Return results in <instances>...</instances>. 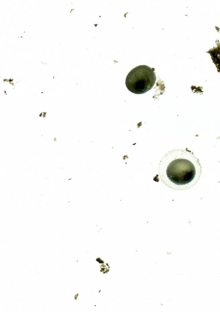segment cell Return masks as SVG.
<instances>
[{
    "instance_id": "1",
    "label": "cell",
    "mask_w": 220,
    "mask_h": 312,
    "mask_svg": "<svg viewBox=\"0 0 220 312\" xmlns=\"http://www.w3.org/2000/svg\"><path fill=\"white\" fill-rule=\"evenodd\" d=\"M158 173L162 182L175 190L190 188L199 180L201 166L199 159L187 148L173 149L166 153L159 164Z\"/></svg>"
},
{
    "instance_id": "2",
    "label": "cell",
    "mask_w": 220,
    "mask_h": 312,
    "mask_svg": "<svg viewBox=\"0 0 220 312\" xmlns=\"http://www.w3.org/2000/svg\"><path fill=\"white\" fill-rule=\"evenodd\" d=\"M155 69L145 65L133 68L126 78L125 84L128 89L136 94L144 93L150 90L156 82Z\"/></svg>"
}]
</instances>
